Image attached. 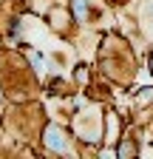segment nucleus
<instances>
[{"label":"nucleus","mask_w":153,"mask_h":159,"mask_svg":"<svg viewBox=\"0 0 153 159\" xmlns=\"http://www.w3.org/2000/svg\"><path fill=\"white\" fill-rule=\"evenodd\" d=\"M46 142H48V148H57V151H63V148H65L63 131H57V128H48V131H46Z\"/></svg>","instance_id":"nucleus-1"}]
</instances>
